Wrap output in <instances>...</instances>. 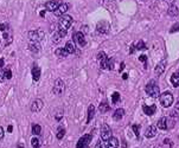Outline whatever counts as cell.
Returning a JSON list of instances; mask_svg holds the SVG:
<instances>
[{
	"mask_svg": "<svg viewBox=\"0 0 179 148\" xmlns=\"http://www.w3.org/2000/svg\"><path fill=\"white\" fill-rule=\"evenodd\" d=\"M145 90H146V94L148 96H151V97H158L160 95V88L154 80H152V81H150L147 83Z\"/></svg>",
	"mask_w": 179,
	"mask_h": 148,
	"instance_id": "6da1fadb",
	"label": "cell"
},
{
	"mask_svg": "<svg viewBox=\"0 0 179 148\" xmlns=\"http://www.w3.org/2000/svg\"><path fill=\"white\" fill-rule=\"evenodd\" d=\"M159 102L164 108H168L173 103V95L170 91H165L159 95Z\"/></svg>",
	"mask_w": 179,
	"mask_h": 148,
	"instance_id": "7a4b0ae2",
	"label": "cell"
},
{
	"mask_svg": "<svg viewBox=\"0 0 179 148\" xmlns=\"http://www.w3.org/2000/svg\"><path fill=\"white\" fill-rule=\"evenodd\" d=\"M52 91L55 95L57 96H60V95L64 94L65 91V83L62 78H57L55 81V84H53V88H52Z\"/></svg>",
	"mask_w": 179,
	"mask_h": 148,
	"instance_id": "3957f363",
	"label": "cell"
},
{
	"mask_svg": "<svg viewBox=\"0 0 179 148\" xmlns=\"http://www.w3.org/2000/svg\"><path fill=\"white\" fill-rule=\"evenodd\" d=\"M74 19L71 15H62L58 20V27L63 28V30H69L70 26L73 25Z\"/></svg>",
	"mask_w": 179,
	"mask_h": 148,
	"instance_id": "277c9868",
	"label": "cell"
},
{
	"mask_svg": "<svg viewBox=\"0 0 179 148\" xmlns=\"http://www.w3.org/2000/svg\"><path fill=\"white\" fill-rule=\"evenodd\" d=\"M92 139H93V135L92 134L83 135L82 137H80V140L76 143V148H88V146L92 142Z\"/></svg>",
	"mask_w": 179,
	"mask_h": 148,
	"instance_id": "5b68a950",
	"label": "cell"
},
{
	"mask_svg": "<svg viewBox=\"0 0 179 148\" xmlns=\"http://www.w3.org/2000/svg\"><path fill=\"white\" fill-rule=\"evenodd\" d=\"M44 31L43 30H34L29 32V39L30 41H40L44 38Z\"/></svg>",
	"mask_w": 179,
	"mask_h": 148,
	"instance_id": "8992f818",
	"label": "cell"
},
{
	"mask_svg": "<svg viewBox=\"0 0 179 148\" xmlns=\"http://www.w3.org/2000/svg\"><path fill=\"white\" fill-rule=\"evenodd\" d=\"M110 137H112V129L107 123H103L101 127V139L103 141H108Z\"/></svg>",
	"mask_w": 179,
	"mask_h": 148,
	"instance_id": "52a82bcc",
	"label": "cell"
},
{
	"mask_svg": "<svg viewBox=\"0 0 179 148\" xmlns=\"http://www.w3.org/2000/svg\"><path fill=\"white\" fill-rule=\"evenodd\" d=\"M74 41H76V44L81 47L86 46V44H87V41H86V38H84V34H83V32H81V31L74 33Z\"/></svg>",
	"mask_w": 179,
	"mask_h": 148,
	"instance_id": "ba28073f",
	"label": "cell"
},
{
	"mask_svg": "<svg viewBox=\"0 0 179 148\" xmlns=\"http://www.w3.org/2000/svg\"><path fill=\"white\" fill-rule=\"evenodd\" d=\"M178 116L179 114H177L176 111H171L170 116L167 117V129H172L176 126V123L178 121Z\"/></svg>",
	"mask_w": 179,
	"mask_h": 148,
	"instance_id": "9c48e42d",
	"label": "cell"
},
{
	"mask_svg": "<svg viewBox=\"0 0 179 148\" xmlns=\"http://www.w3.org/2000/svg\"><path fill=\"white\" fill-rule=\"evenodd\" d=\"M43 107H44V102L42 101V100H34L32 102L30 109H31L32 113H39L40 110L43 109Z\"/></svg>",
	"mask_w": 179,
	"mask_h": 148,
	"instance_id": "30bf717a",
	"label": "cell"
},
{
	"mask_svg": "<svg viewBox=\"0 0 179 148\" xmlns=\"http://www.w3.org/2000/svg\"><path fill=\"white\" fill-rule=\"evenodd\" d=\"M69 7H70L69 4H66V2H62L60 5H58L57 10L55 11V15H57V17H62V15H63V14L65 13L66 11L69 10Z\"/></svg>",
	"mask_w": 179,
	"mask_h": 148,
	"instance_id": "8fae6325",
	"label": "cell"
},
{
	"mask_svg": "<svg viewBox=\"0 0 179 148\" xmlns=\"http://www.w3.org/2000/svg\"><path fill=\"white\" fill-rule=\"evenodd\" d=\"M165 67H166V59H163L161 62L158 63V65L154 67V72L157 76H160V75L164 74V71H165Z\"/></svg>",
	"mask_w": 179,
	"mask_h": 148,
	"instance_id": "7c38bea8",
	"label": "cell"
},
{
	"mask_svg": "<svg viewBox=\"0 0 179 148\" xmlns=\"http://www.w3.org/2000/svg\"><path fill=\"white\" fill-rule=\"evenodd\" d=\"M109 28H110V25L106 23V21H101L97 24V27H96V30H97V32L100 33H107L108 31H109Z\"/></svg>",
	"mask_w": 179,
	"mask_h": 148,
	"instance_id": "4fadbf2b",
	"label": "cell"
},
{
	"mask_svg": "<svg viewBox=\"0 0 179 148\" xmlns=\"http://www.w3.org/2000/svg\"><path fill=\"white\" fill-rule=\"evenodd\" d=\"M2 38H4V44H5V46L10 45V44L12 43L13 37H12V31H11V28L7 30V31H5V32L2 33Z\"/></svg>",
	"mask_w": 179,
	"mask_h": 148,
	"instance_id": "5bb4252c",
	"label": "cell"
},
{
	"mask_svg": "<svg viewBox=\"0 0 179 148\" xmlns=\"http://www.w3.org/2000/svg\"><path fill=\"white\" fill-rule=\"evenodd\" d=\"M31 72H32V78L33 81H39L40 78V74H42V70H40V67L34 63L32 67V70H31Z\"/></svg>",
	"mask_w": 179,
	"mask_h": 148,
	"instance_id": "9a60e30c",
	"label": "cell"
},
{
	"mask_svg": "<svg viewBox=\"0 0 179 148\" xmlns=\"http://www.w3.org/2000/svg\"><path fill=\"white\" fill-rule=\"evenodd\" d=\"M42 46H40V43L39 41H30L29 43V50L33 52V54H37V52H39Z\"/></svg>",
	"mask_w": 179,
	"mask_h": 148,
	"instance_id": "2e32d148",
	"label": "cell"
},
{
	"mask_svg": "<svg viewBox=\"0 0 179 148\" xmlns=\"http://www.w3.org/2000/svg\"><path fill=\"white\" fill-rule=\"evenodd\" d=\"M157 135V127L155 126H150L147 127L146 132H145V136L147 139H151V137H154Z\"/></svg>",
	"mask_w": 179,
	"mask_h": 148,
	"instance_id": "e0dca14e",
	"label": "cell"
},
{
	"mask_svg": "<svg viewBox=\"0 0 179 148\" xmlns=\"http://www.w3.org/2000/svg\"><path fill=\"white\" fill-rule=\"evenodd\" d=\"M58 7V2L55 1V0H51V1H47L45 4V10L47 11H50V12H55Z\"/></svg>",
	"mask_w": 179,
	"mask_h": 148,
	"instance_id": "ac0fdd59",
	"label": "cell"
},
{
	"mask_svg": "<svg viewBox=\"0 0 179 148\" xmlns=\"http://www.w3.org/2000/svg\"><path fill=\"white\" fill-rule=\"evenodd\" d=\"M123 115H125V109L119 108V109L115 110V113L113 114V119L115 121H119V120H121V119L123 117Z\"/></svg>",
	"mask_w": 179,
	"mask_h": 148,
	"instance_id": "d6986e66",
	"label": "cell"
},
{
	"mask_svg": "<svg viewBox=\"0 0 179 148\" xmlns=\"http://www.w3.org/2000/svg\"><path fill=\"white\" fill-rule=\"evenodd\" d=\"M107 148H119V140L116 137H110L107 141Z\"/></svg>",
	"mask_w": 179,
	"mask_h": 148,
	"instance_id": "ffe728a7",
	"label": "cell"
},
{
	"mask_svg": "<svg viewBox=\"0 0 179 148\" xmlns=\"http://www.w3.org/2000/svg\"><path fill=\"white\" fill-rule=\"evenodd\" d=\"M142 109H144V111H145L146 115H153L155 113V110H157V106H155V104H152V106H144Z\"/></svg>",
	"mask_w": 179,
	"mask_h": 148,
	"instance_id": "44dd1931",
	"label": "cell"
},
{
	"mask_svg": "<svg viewBox=\"0 0 179 148\" xmlns=\"http://www.w3.org/2000/svg\"><path fill=\"white\" fill-rule=\"evenodd\" d=\"M157 127L161 130H167V117H161L157 123Z\"/></svg>",
	"mask_w": 179,
	"mask_h": 148,
	"instance_id": "7402d4cb",
	"label": "cell"
},
{
	"mask_svg": "<svg viewBox=\"0 0 179 148\" xmlns=\"http://www.w3.org/2000/svg\"><path fill=\"white\" fill-rule=\"evenodd\" d=\"M66 50V52L69 54H74L75 51H76V47H75V44H74V41H66V44H65V47H64Z\"/></svg>",
	"mask_w": 179,
	"mask_h": 148,
	"instance_id": "603a6c76",
	"label": "cell"
},
{
	"mask_svg": "<svg viewBox=\"0 0 179 148\" xmlns=\"http://www.w3.org/2000/svg\"><path fill=\"white\" fill-rule=\"evenodd\" d=\"M109 109H110V106H109V103H107V101H103L102 103H100V106H99L100 113L105 114L107 111H109Z\"/></svg>",
	"mask_w": 179,
	"mask_h": 148,
	"instance_id": "cb8c5ba5",
	"label": "cell"
},
{
	"mask_svg": "<svg viewBox=\"0 0 179 148\" xmlns=\"http://www.w3.org/2000/svg\"><path fill=\"white\" fill-rule=\"evenodd\" d=\"M55 54H56L58 58H65V57H68V56H69V54L66 52L65 49H62V47L57 49V50L55 51Z\"/></svg>",
	"mask_w": 179,
	"mask_h": 148,
	"instance_id": "d4e9b609",
	"label": "cell"
},
{
	"mask_svg": "<svg viewBox=\"0 0 179 148\" xmlns=\"http://www.w3.org/2000/svg\"><path fill=\"white\" fill-rule=\"evenodd\" d=\"M178 7L176 6V5H171L170 8L167 10V14L170 15V17H176V15H178Z\"/></svg>",
	"mask_w": 179,
	"mask_h": 148,
	"instance_id": "484cf974",
	"label": "cell"
},
{
	"mask_svg": "<svg viewBox=\"0 0 179 148\" xmlns=\"http://www.w3.org/2000/svg\"><path fill=\"white\" fill-rule=\"evenodd\" d=\"M94 113H95V107H94L93 104H90L89 108H88V117H87V122H88V123L93 120Z\"/></svg>",
	"mask_w": 179,
	"mask_h": 148,
	"instance_id": "4316f807",
	"label": "cell"
},
{
	"mask_svg": "<svg viewBox=\"0 0 179 148\" xmlns=\"http://www.w3.org/2000/svg\"><path fill=\"white\" fill-rule=\"evenodd\" d=\"M171 83L174 88L179 87V72H176L171 76Z\"/></svg>",
	"mask_w": 179,
	"mask_h": 148,
	"instance_id": "83f0119b",
	"label": "cell"
},
{
	"mask_svg": "<svg viewBox=\"0 0 179 148\" xmlns=\"http://www.w3.org/2000/svg\"><path fill=\"white\" fill-rule=\"evenodd\" d=\"M40 145H42V142H40V140L38 137H32L31 139V146L33 148H39Z\"/></svg>",
	"mask_w": 179,
	"mask_h": 148,
	"instance_id": "f1b7e54d",
	"label": "cell"
},
{
	"mask_svg": "<svg viewBox=\"0 0 179 148\" xmlns=\"http://www.w3.org/2000/svg\"><path fill=\"white\" fill-rule=\"evenodd\" d=\"M62 39H63V37L60 36L58 31H56V32L53 33V36H52V41H53V43H56V44H57V43H60V41H62Z\"/></svg>",
	"mask_w": 179,
	"mask_h": 148,
	"instance_id": "f546056e",
	"label": "cell"
},
{
	"mask_svg": "<svg viewBox=\"0 0 179 148\" xmlns=\"http://www.w3.org/2000/svg\"><path fill=\"white\" fill-rule=\"evenodd\" d=\"M64 135H65V129L64 128H62V127H60L58 128V130H57V139L58 140H62L63 137H64Z\"/></svg>",
	"mask_w": 179,
	"mask_h": 148,
	"instance_id": "4dcf8cb0",
	"label": "cell"
},
{
	"mask_svg": "<svg viewBox=\"0 0 179 148\" xmlns=\"http://www.w3.org/2000/svg\"><path fill=\"white\" fill-rule=\"evenodd\" d=\"M32 133L36 135H40V133H42V127H40L39 124H33L32 126Z\"/></svg>",
	"mask_w": 179,
	"mask_h": 148,
	"instance_id": "1f68e13d",
	"label": "cell"
},
{
	"mask_svg": "<svg viewBox=\"0 0 179 148\" xmlns=\"http://www.w3.org/2000/svg\"><path fill=\"white\" fill-rule=\"evenodd\" d=\"M119 101H120V94L119 93H114V94L112 95V102H113V104H116Z\"/></svg>",
	"mask_w": 179,
	"mask_h": 148,
	"instance_id": "d6a6232c",
	"label": "cell"
},
{
	"mask_svg": "<svg viewBox=\"0 0 179 148\" xmlns=\"http://www.w3.org/2000/svg\"><path fill=\"white\" fill-rule=\"evenodd\" d=\"M133 130H134V134H135V136L136 137H139V134H140V126H138V124H133Z\"/></svg>",
	"mask_w": 179,
	"mask_h": 148,
	"instance_id": "836d02e7",
	"label": "cell"
},
{
	"mask_svg": "<svg viewBox=\"0 0 179 148\" xmlns=\"http://www.w3.org/2000/svg\"><path fill=\"white\" fill-rule=\"evenodd\" d=\"M0 30H1L2 32H5L7 30H10V25H8L7 23H2V24H0Z\"/></svg>",
	"mask_w": 179,
	"mask_h": 148,
	"instance_id": "e575fe53",
	"label": "cell"
},
{
	"mask_svg": "<svg viewBox=\"0 0 179 148\" xmlns=\"http://www.w3.org/2000/svg\"><path fill=\"white\" fill-rule=\"evenodd\" d=\"M136 49H138V50H145V49H146V45H145V43H144V41H140L139 43H138V44H136Z\"/></svg>",
	"mask_w": 179,
	"mask_h": 148,
	"instance_id": "d590c367",
	"label": "cell"
},
{
	"mask_svg": "<svg viewBox=\"0 0 179 148\" xmlns=\"http://www.w3.org/2000/svg\"><path fill=\"white\" fill-rule=\"evenodd\" d=\"M4 72H5V78H6V80H11V78H12V72H11L10 69L4 70Z\"/></svg>",
	"mask_w": 179,
	"mask_h": 148,
	"instance_id": "8d00e7d4",
	"label": "cell"
},
{
	"mask_svg": "<svg viewBox=\"0 0 179 148\" xmlns=\"http://www.w3.org/2000/svg\"><path fill=\"white\" fill-rule=\"evenodd\" d=\"M62 117H63V110H57V113L55 114V119H56L57 121H60Z\"/></svg>",
	"mask_w": 179,
	"mask_h": 148,
	"instance_id": "74e56055",
	"label": "cell"
},
{
	"mask_svg": "<svg viewBox=\"0 0 179 148\" xmlns=\"http://www.w3.org/2000/svg\"><path fill=\"white\" fill-rule=\"evenodd\" d=\"M139 61L142 62V63H145V67H147V56L145 54H141L139 57Z\"/></svg>",
	"mask_w": 179,
	"mask_h": 148,
	"instance_id": "f35d334b",
	"label": "cell"
},
{
	"mask_svg": "<svg viewBox=\"0 0 179 148\" xmlns=\"http://www.w3.org/2000/svg\"><path fill=\"white\" fill-rule=\"evenodd\" d=\"M177 31H179V23H177V24H174L172 26V28H171V32H177Z\"/></svg>",
	"mask_w": 179,
	"mask_h": 148,
	"instance_id": "ab89813d",
	"label": "cell"
},
{
	"mask_svg": "<svg viewBox=\"0 0 179 148\" xmlns=\"http://www.w3.org/2000/svg\"><path fill=\"white\" fill-rule=\"evenodd\" d=\"M4 137H5V130L0 126V140H4Z\"/></svg>",
	"mask_w": 179,
	"mask_h": 148,
	"instance_id": "60d3db41",
	"label": "cell"
},
{
	"mask_svg": "<svg viewBox=\"0 0 179 148\" xmlns=\"http://www.w3.org/2000/svg\"><path fill=\"white\" fill-rule=\"evenodd\" d=\"M6 78H5V72H4V70H0V82L1 81H5Z\"/></svg>",
	"mask_w": 179,
	"mask_h": 148,
	"instance_id": "b9f144b4",
	"label": "cell"
},
{
	"mask_svg": "<svg viewBox=\"0 0 179 148\" xmlns=\"http://www.w3.org/2000/svg\"><path fill=\"white\" fill-rule=\"evenodd\" d=\"M173 111H176L177 114H179V100H178V102L176 103V107H174V109H173Z\"/></svg>",
	"mask_w": 179,
	"mask_h": 148,
	"instance_id": "7bdbcfd3",
	"label": "cell"
},
{
	"mask_svg": "<svg viewBox=\"0 0 179 148\" xmlns=\"http://www.w3.org/2000/svg\"><path fill=\"white\" fill-rule=\"evenodd\" d=\"M5 65V59L4 58H0V67H2Z\"/></svg>",
	"mask_w": 179,
	"mask_h": 148,
	"instance_id": "ee69618b",
	"label": "cell"
},
{
	"mask_svg": "<svg viewBox=\"0 0 179 148\" xmlns=\"http://www.w3.org/2000/svg\"><path fill=\"white\" fill-rule=\"evenodd\" d=\"M95 148H105V147H103V145H102L101 142H97L96 146H95Z\"/></svg>",
	"mask_w": 179,
	"mask_h": 148,
	"instance_id": "f6af8a7d",
	"label": "cell"
},
{
	"mask_svg": "<svg viewBox=\"0 0 179 148\" xmlns=\"http://www.w3.org/2000/svg\"><path fill=\"white\" fill-rule=\"evenodd\" d=\"M123 67H125V63H121V67H120V70H123Z\"/></svg>",
	"mask_w": 179,
	"mask_h": 148,
	"instance_id": "bcb514c9",
	"label": "cell"
},
{
	"mask_svg": "<svg viewBox=\"0 0 179 148\" xmlns=\"http://www.w3.org/2000/svg\"><path fill=\"white\" fill-rule=\"evenodd\" d=\"M7 130H8L10 133H11V132H12V126H8V128H7Z\"/></svg>",
	"mask_w": 179,
	"mask_h": 148,
	"instance_id": "7dc6e473",
	"label": "cell"
},
{
	"mask_svg": "<svg viewBox=\"0 0 179 148\" xmlns=\"http://www.w3.org/2000/svg\"><path fill=\"white\" fill-rule=\"evenodd\" d=\"M122 78H123V80H127V75L126 74L123 75V76H122Z\"/></svg>",
	"mask_w": 179,
	"mask_h": 148,
	"instance_id": "c3c4849f",
	"label": "cell"
},
{
	"mask_svg": "<svg viewBox=\"0 0 179 148\" xmlns=\"http://www.w3.org/2000/svg\"><path fill=\"white\" fill-rule=\"evenodd\" d=\"M17 148H25V147H24V146H21V145H18V147H17Z\"/></svg>",
	"mask_w": 179,
	"mask_h": 148,
	"instance_id": "681fc988",
	"label": "cell"
}]
</instances>
